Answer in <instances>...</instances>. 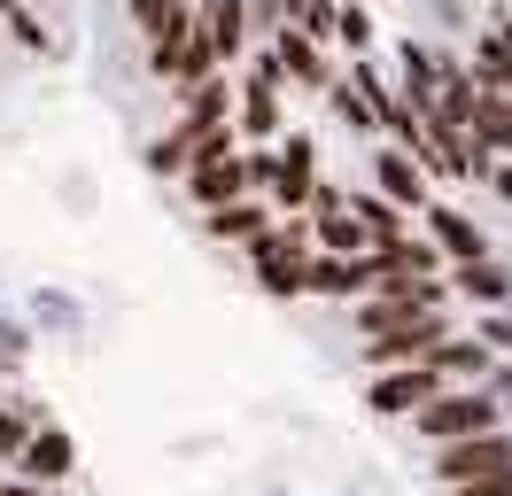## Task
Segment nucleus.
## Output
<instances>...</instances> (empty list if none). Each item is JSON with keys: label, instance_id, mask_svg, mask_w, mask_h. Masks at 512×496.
I'll use <instances>...</instances> for the list:
<instances>
[{"label": "nucleus", "instance_id": "15", "mask_svg": "<svg viewBox=\"0 0 512 496\" xmlns=\"http://www.w3.org/2000/svg\"><path fill=\"white\" fill-rule=\"evenodd\" d=\"M373 186H381V194L396 202V210H412V217H419V202L435 194L427 163H412V155L396 148V140H381V148H373Z\"/></svg>", "mask_w": 512, "mask_h": 496}, {"label": "nucleus", "instance_id": "17", "mask_svg": "<svg viewBox=\"0 0 512 496\" xmlns=\"http://www.w3.org/2000/svg\"><path fill=\"white\" fill-rule=\"evenodd\" d=\"M427 365L443 372V380H489V365H497V349H489L481 334H458V326H450V334L435 341V349H427Z\"/></svg>", "mask_w": 512, "mask_h": 496}, {"label": "nucleus", "instance_id": "23", "mask_svg": "<svg viewBox=\"0 0 512 496\" xmlns=\"http://www.w3.org/2000/svg\"><path fill=\"white\" fill-rule=\"evenodd\" d=\"M334 47H350V55H373V47H381V24H373V8L342 0V16H334Z\"/></svg>", "mask_w": 512, "mask_h": 496}, {"label": "nucleus", "instance_id": "19", "mask_svg": "<svg viewBox=\"0 0 512 496\" xmlns=\"http://www.w3.org/2000/svg\"><path fill=\"white\" fill-rule=\"evenodd\" d=\"M350 217L365 241H388V233H412V210H396L381 186H350Z\"/></svg>", "mask_w": 512, "mask_h": 496}, {"label": "nucleus", "instance_id": "3", "mask_svg": "<svg viewBox=\"0 0 512 496\" xmlns=\"http://www.w3.org/2000/svg\"><path fill=\"white\" fill-rule=\"evenodd\" d=\"M225 78H233V140H241V148H272V140L288 132V86L256 55H241Z\"/></svg>", "mask_w": 512, "mask_h": 496}, {"label": "nucleus", "instance_id": "11", "mask_svg": "<svg viewBox=\"0 0 512 496\" xmlns=\"http://www.w3.org/2000/svg\"><path fill=\"white\" fill-rule=\"evenodd\" d=\"M16 473H24V481H39V489H63L70 473H78V442H70L55 419H39L32 442L16 450Z\"/></svg>", "mask_w": 512, "mask_h": 496}, {"label": "nucleus", "instance_id": "1", "mask_svg": "<svg viewBox=\"0 0 512 496\" xmlns=\"http://www.w3.org/2000/svg\"><path fill=\"white\" fill-rule=\"evenodd\" d=\"M241 256H249L256 295L295 303V295H303V264H311V225H303V217H272V225H264V233L241 248Z\"/></svg>", "mask_w": 512, "mask_h": 496}, {"label": "nucleus", "instance_id": "9", "mask_svg": "<svg viewBox=\"0 0 512 496\" xmlns=\"http://www.w3.org/2000/svg\"><path fill=\"white\" fill-rule=\"evenodd\" d=\"M512 465V434L505 427H481V434H458V442H435V473L450 481H474V473H505Z\"/></svg>", "mask_w": 512, "mask_h": 496}, {"label": "nucleus", "instance_id": "27", "mask_svg": "<svg viewBox=\"0 0 512 496\" xmlns=\"http://www.w3.org/2000/svg\"><path fill=\"white\" fill-rule=\"evenodd\" d=\"M481 186H489V194H497V202H505V210H512V155H497V163L481 171Z\"/></svg>", "mask_w": 512, "mask_h": 496}, {"label": "nucleus", "instance_id": "22", "mask_svg": "<svg viewBox=\"0 0 512 496\" xmlns=\"http://www.w3.org/2000/svg\"><path fill=\"white\" fill-rule=\"evenodd\" d=\"M350 86L365 93V101H373L381 117H388V109H396V101H404V93H396V78H388V70H381V55H350Z\"/></svg>", "mask_w": 512, "mask_h": 496}, {"label": "nucleus", "instance_id": "21", "mask_svg": "<svg viewBox=\"0 0 512 496\" xmlns=\"http://www.w3.org/2000/svg\"><path fill=\"white\" fill-rule=\"evenodd\" d=\"M326 109L350 124L357 140H373V132H381V109H373V101H365V93H357L350 78H342V70H334V86H326Z\"/></svg>", "mask_w": 512, "mask_h": 496}, {"label": "nucleus", "instance_id": "24", "mask_svg": "<svg viewBox=\"0 0 512 496\" xmlns=\"http://www.w3.org/2000/svg\"><path fill=\"white\" fill-rule=\"evenodd\" d=\"M32 427H39V411H16V403L0 396V465H16V450L32 442Z\"/></svg>", "mask_w": 512, "mask_h": 496}, {"label": "nucleus", "instance_id": "2", "mask_svg": "<svg viewBox=\"0 0 512 496\" xmlns=\"http://www.w3.org/2000/svg\"><path fill=\"white\" fill-rule=\"evenodd\" d=\"M481 427H505V403H497L489 380H450L412 411L419 442H458V434H481Z\"/></svg>", "mask_w": 512, "mask_h": 496}, {"label": "nucleus", "instance_id": "8", "mask_svg": "<svg viewBox=\"0 0 512 496\" xmlns=\"http://www.w3.org/2000/svg\"><path fill=\"white\" fill-rule=\"evenodd\" d=\"M419 233L443 248V272H450V264H466V256H489V248H497L489 233H481V217H474V210H458V202H435V194L419 202Z\"/></svg>", "mask_w": 512, "mask_h": 496}, {"label": "nucleus", "instance_id": "6", "mask_svg": "<svg viewBox=\"0 0 512 496\" xmlns=\"http://www.w3.org/2000/svg\"><path fill=\"white\" fill-rule=\"evenodd\" d=\"M450 326H458V318H450V303H443V310H412L404 326H388V334L357 341V349H365V365H373V372H388V365H412V357H427V349H435Z\"/></svg>", "mask_w": 512, "mask_h": 496}, {"label": "nucleus", "instance_id": "13", "mask_svg": "<svg viewBox=\"0 0 512 496\" xmlns=\"http://www.w3.org/2000/svg\"><path fill=\"white\" fill-rule=\"evenodd\" d=\"M194 24H202V39H210V55L233 70V62L256 47V31H249V0H194Z\"/></svg>", "mask_w": 512, "mask_h": 496}, {"label": "nucleus", "instance_id": "28", "mask_svg": "<svg viewBox=\"0 0 512 496\" xmlns=\"http://www.w3.org/2000/svg\"><path fill=\"white\" fill-rule=\"evenodd\" d=\"M0 496H55V489H39V481H24V473H16V481H0Z\"/></svg>", "mask_w": 512, "mask_h": 496}, {"label": "nucleus", "instance_id": "29", "mask_svg": "<svg viewBox=\"0 0 512 496\" xmlns=\"http://www.w3.org/2000/svg\"><path fill=\"white\" fill-rule=\"evenodd\" d=\"M458 8H474V16H481V8H489V0H458Z\"/></svg>", "mask_w": 512, "mask_h": 496}, {"label": "nucleus", "instance_id": "18", "mask_svg": "<svg viewBox=\"0 0 512 496\" xmlns=\"http://www.w3.org/2000/svg\"><path fill=\"white\" fill-rule=\"evenodd\" d=\"M303 225H311V248H326V256H365V233H357V217H350V186H342V202L303 210Z\"/></svg>", "mask_w": 512, "mask_h": 496}, {"label": "nucleus", "instance_id": "30", "mask_svg": "<svg viewBox=\"0 0 512 496\" xmlns=\"http://www.w3.org/2000/svg\"><path fill=\"white\" fill-rule=\"evenodd\" d=\"M0 396H8V388H0Z\"/></svg>", "mask_w": 512, "mask_h": 496}, {"label": "nucleus", "instance_id": "5", "mask_svg": "<svg viewBox=\"0 0 512 496\" xmlns=\"http://www.w3.org/2000/svg\"><path fill=\"white\" fill-rule=\"evenodd\" d=\"M272 163H280V179H272L264 202L280 217H303L311 186H319V140H311V132H280V140H272Z\"/></svg>", "mask_w": 512, "mask_h": 496}, {"label": "nucleus", "instance_id": "25", "mask_svg": "<svg viewBox=\"0 0 512 496\" xmlns=\"http://www.w3.org/2000/svg\"><path fill=\"white\" fill-rule=\"evenodd\" d=\"M0 24L16 31V47H32V55H55V39H47V24H39L32 8H8V16H0Z\"/></svg>", "mask_w": 512, "mask_h": 496}, {"label": "nucleus", "instance_id": "10", "mask_svg": "<svg viewBox=\"0 0 512 496\" xmlns=\"http://www.w3.org/2000/svg\"><path fill=\"white\" fill-rule=\"evenodd\" d=\"M194 210H218V202H241L249 194V171H241V148H218V155H194L187 171H179Z\"/></svg>", "mask_w": 512, "mask_h": 496}, {"label": "nucleus", "instance_id": "14", "mask_svg": "<svg viewBox=\"0 0 512 496\" xmlns=\"http://www.w3.org/2000/svg\"><path fill=\"white\" fill-rule=\"evenodd\" d=\"M365 287H373V264H365V256H326V248H311L303 295H319V303H357Z\"/></svg>", "mask_w": 512, "mask_h": 496}, {"label": "nucleus", "instance_id": "4", "mask_svg": "<svg viewBox=\"0 0 512 496\" xmlns=\"http://www.w3.org/2000/svg\"><path fill=\"white\" fill-rule=\"evenodd\" d=\"M249 55L264 62L280 86H295V93H326V86H334V55H326L311 31H295V24H272V31L249 47Z\"/></svg>", "mask_w": 512, "mask_h": 496}, {"label": "nucleus", "instance_id": "7", "mask_svg": "<svg viewBox=\"0 0 512 496\" xmlns=\"http://www.w3.org/2000/svg\"><path fill=\"white\" fill-rule=\"evenodd\" d=\"M435 388H450V380L427 365V357H412V365L373 372V388H365V411H373V419H412V411L435 396Z\"/></svg>", "mask_w": 512, "mask_h": 496}, {"label": "nucleus", "instance_id": "26", "mask_svg": "<svg viewBox=\"0 0 512 496\" xmlns=\"http://www.w3.org/2000/svg\"><path fill=\"white\" fill-rule=\"evenodd\" d=\"M450 496H512V465H505V473H474V481H450Z\"/></svg>", "mask_w": 512, "mask_h": 496}, {"label": "nucleus", "instance_id": "12", "mask_svg": "<svg viewBox=\"0 0 512 496\" xmlns=\"http://www.w3.org/2000/svg\"><path fill=\"white\" fill-rule=\"evenodd\" d=\"M450 303H474V310H497L512 303V264L489 248V256H466V264H450Z\"/></svg>", "mask_w": 512, "mask_h": 496}, {"label": "nucleus", "instance_id": "16", "mask_svg": "<svg viewBox=\"0 0 512 496\" xmlns=\"http://www.w3.org/2000/svg\"><path fill=\"white\" fill-rule=\"evenodd\" d=\"M272 202H264V194H241V202H218V210H202V233H210V241H225V248H249L256 233H264V225H272Z\"/></svg>", "mask_w": 512, "mask_h": 496}, {"label": "nucleus", "instance_id": "20", "mask_svg": "<svg viewBox=\"0 0 512 496\" xmlns=\"http://www.w3.org/2000/svg\"><path fill=\"white\" fill-rule=\"evenodd\" d=\"M466 140L489 155H512V93H474V124H466Z\"/></svg>", "mask_w": 512, "mask_h": 496}]
</instances>
